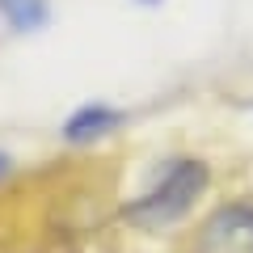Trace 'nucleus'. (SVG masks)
Segmentation results:
<instances>
[{"mask_svg":"<svg viewBox=\"0 0 253 253\" xmlns=\"http://www.w3.org/2000/svg\"><path fill=\"white\" fill-rule=\"evenodd\" d=\"M203 190H207V165L203 161H169V169L156 177V186L144 190L123 215L135 228H165L186 215Z\"/></svg>","mask_w":253,"mask_h":253,"instance_id":"1","label":"nucleus"},{"mask_svg":"<svg viewBox=\"0 0 253 253\" xmlns=\"http://www.w3.org/2000/svg\"><path fill=\"white\" fill-rule=\"evenodd\" d=\"M194 253H253V203H224L199 228Z\"/></svg>","mask_w":253,"mask_h":253,"instance_id":"2","label":"nucleus"},{"mask_svg":"<svg viewBox=\"0 0 253 253\" xmlns=\"http://www.w3.org/2000/svg\"><path fill=\"white\" fill-rule=\"evenodd\" d=\"M118 123H123V110L101 106V101H89V106H81L72 118H68V123H63V135L72 139V144H89V139L110 135Z\"/></svg>","mask_w":253,"mask_h":253,"instance_id":"3","label":"nucleus"},{"mask_svg":"<svg viewBox=\"0 0 253 253\" xmlns=\"http://www.w3.org/2000/svg\"><path fill=\"white\" fill-rule=\"evenodd\" d=\"M0 17L9 21L13 30H42L51 17V4L46 0H0Z\"/></svg>","mask_w":253,"mask_h":253,"instance_id":"4","label":"nucleus"},{"mask_svg":"<svg viewBox=\"0 0 253 253\" xmlns=\"http://www.w3.org/2000/svg\"><path fill=\"white\" fill-rule=\"evenodd\" d=\"M4 169H9V156H4V152H0V177H4Z\"/></svg>","mask_w":253,"mask_h":253,"instance_id":"5","label":"nucleus"}]
</instances>
